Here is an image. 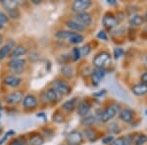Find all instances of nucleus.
<instances>
[{"label": "nucleus", "mask_w": 147, "mask_h": 145, "mask_svg": "<svg viewBox=\"0 0 147 145\" xmlns=\"http://www.w3.org/2000/svg\"><path fill=\"white\" fill-rule=\"evenodd\" d=\"M62 98V95L59 93L57 90L53 87H50L48 89H45L41 94H40V100L42 103H56Z\"/></svg>", "instance_id": "f257e3e1"}, {"label": "nucleus", "mask_w": 147, "mask_h": 145, "mask_svg": "<svg viewBox=\"0 0 147 145\" xmlns=\"http://www.w3.org/2000/svg\"><path fill=\"white\" fill-rule=\"evenodd\" d=\"M120 108H121L120 105L117 103L108 106L107 108H106L105 110L101 113V116H100L101 122L102 123H107L110 120H112V119L117 115V113L119 112Z\"/></svg>", "instance_id": "f03ea898"}, {"label": "nucleus", "mask_w": 147, "mask_h": 145, "mask_svg": "<svg viewBox=\"0 0 147 145\" xmlns=\"http://www.w3.org/2000/svg\"><path fill=\"white\" fill-rule=\"evenodd\" d=\"M111 62V55L106 51L98 53L93 59V65L96 69H104Z\"/></svg>", "instance_id": "7ed1b4c3"}, {"label": "nucleus", "mask_w": 147, "mask_h": 145, "mask_svg": "<svg viewBox=\"0 0 147 145\" xmlns=\"http://www.w3.org/2000/svg\"><path fill=\"white\" fill-rule=\"evenodd\" d=\"M52 85H53L52 87H53L55 90H57V91L62 95V96H63V95H68L71 92V90H72L70 84H69L67 82L63 80H54V82H52Z\"/></svg>", "instance_id": "20e7f679"}, {"label": "nucleus", "mask_w": 147, "mask_h": 145, "mask_svg": "<svg viewBox=\"0 0 147 145\" xmlns=\"http://www.w3.org/2000/svg\"><path fill=\"white\" fill-rule=\"evenodd\" d=\"M26 65V60L21 58H15L11 59L10 62L8 63V67L13 70V73L16 75H20L23 73L24 68Z\"/></svg>", "instance_id": "39448f33"}, {"label": "nucleus", "mask_w": 147, "mask_h": 145, "mask_svg": "<svg viewBox=\"0 0 147 145\" xmlns=\"http://www.w3.org/2000/svg\"><path fill=\"white\" fill-rule=\"evenodd\" d=\"M92 5V2L89 0H77L72 4V10L75 13H84Z\"/></svg>", "instance_id": "423d86ee"}, {"label": "nucleus", "mask_w": 147, "mask_h": 145, "mask_svg": "<svg viewBox=\"0 0 147 145\" xmlns=\"http://www.w3.org/2000/svg\"><path fill=\"white\" fill-rule=\"evenodd\" d=\"M82 140H84V137H82V132L78 130H73L69 132L66 136V141L68 142L69 145H80L82 143Z\"/></svg>", "instance_id": "0eeeda50"}, {"label": "nucleus", "mask_w": 147, "mask_h": 145, "mask_svg": "<svg viewBox=\"0 0 147 145\" xmlns=\"http://www.w3.org/2000/svg\"><path fill=\"white\" fill-rule=\"evenodd\" d=\"M38 106V100L32 94H28L23 99V107L27 110H32Z\"/></svg>", "instance_id": "6e6552de"}, {"label": "nucleus", "mask_w": 147, "mask_h": 145, "mask_svg": "<svg viewBox=\"0 0 147 145\" xmlns=\"http://www.w3.org/2000/svg\"><path fill=\"white\" fill-rule=\"evenodd\" d=\"M23 100V92L16 90L11 93L7 94L5 96V102L7 104H10V105H16V104L20 103Z\"/></svg>", "instance_id": "1a4fd4ad"}, {"label": "nucleus", "mask_w": 147, "mask_h": 145, "mask_svg": "<svg viewBox=\"0 0 147 145\" xmlns=\"http://www.w3.org/2000/svg\"><path fill=\"white\" fill-rule=\"evenodd\" d=\"M102 22H103V25L107 30H112L118 25V20L113 14L111 13H107L104 15L103 19H102Z\"/></svg>", "instance_id": "9d476101"}, {"label": "nucleus", "mask_w": 147, "mask_h": 145, "mask_svg": "<svg viewBox=\"0 0 147 145\" xmlns=\"http://www.w3.org/2000/svg\"><path fill=\"white\" fill-rule=\"evenodd\" d=\"M76 21L82 25L84 27L85 26H90L92 23V18L87 12H84V13H79L76 15Z\"/></svg>", "instance_id": "9b49d317"}, {"label": "nucleus", "mask_w": 147, "mask_h": 145, "mask_svg": "<svg viewBox=\"0 0 147 145\" xmlns=\"http://www.w3.org/2000/svg\"><path fill=\"white\" fill-rule=\"evenodd\" d=\"M4 84L7 85V86H11V87H17L21 84L22 82V78L17 77V76H7V77L4 78L3 80Z\"/></svg>", "instance_id": "f8f14e48"}, {"label": "nucleus", "mask_w": 147, "mask_h": 145, "mask_svg": "<svg viewBox=\"0 0 147 145\" xmlns=\"http://www.w3.org/2000/svg\"><path fill=\"white\" fill-rule=\"evenodd\" d=\"M90 109H91L90 103H88V102H86V101H82V102H80L79 104V106H78L77 113L79 116L84 118V117H86L87 114L90 111Z\"/></svg>", "instance_id": "ddd939ff"}, {"label": "nucleus", "mask_w": 147, "mask_h": 145, "mask_svg": "<svg viewBox=\"0 0 147 145\" xmlns=\"http://www.w3.org/2000/svg\"><path fill=\"white\" fill-rule=\"evenodd\" d=\"M105 70L104 69H95L91 73V80L95 85H98L102 80V78L105 76Z\"/></svg>", "instance_id": "4468645a"}, {"label": "nucleus", "mask_w": 147, "mask_h": 145, "mask_svg": "<svg viewBox=\"0 0 147 145\" xmlns=\"http://www.w3.org/2000/svg\"><path fill=\"white\" fill-rule=\"evenodd\" d=\"M28 52V48L24 45H18V46H15L13 48V50L10 53V57L12 59L15 58H20L21 56L26 55Z\"/></svg>", "instance_id": "2eb2a0df"}, {"label": "nucleus", "mask_w": 147, "mask_h": 145, "mask_svg": "<svg viewBox=\"0 0 147 145\" xmlns=\"http://www.w3.org/2000/svg\"><path fill=\"white\" fill-rule=\"evenodd\" d=\"M134 114L130 109H124V110L121 111L120 113V120L124 123H130L132 120H134Z\"/></svg>", "instance_id": "dca6fc26"}, {"label": "nucleus", "mask_w": 147, "mask_h": 145, "mask_svg": "<svg viewBox=\"0 0 147 145\" xmlns=\"http://www.w3.org/2000/svg\"><path fill=\"white\" fill-rule=\"evenodd\" d=\"M131 91L136 96H142V95L147 93V84H143V82H139V84H134L131 88Z\"/></svg>", "instance_id": "f3484780"}, {"label": "nucleus", "mask_w": 147, "mask_h": 145, "mask_svg": "<svg viewBox=\"0 0 147 145\" xmlns=\"http://www.w3.org/2000/svg\"><path fill=\"white\" fill-rule=\"evenodd\" d=\"M44 143V138L39 134H32L28 137V144L30 145H42Z\"/></svg>", "instance_id": "a211bd4d"}, {"label": "nucleus", "mask_w": 147, "mask_h": 145, "mask_svg": "<svg viewBox=\"0 0 147 145\" xmlns=\"http://www.w3.org/2000/svg\"><path fill=\"white\" fill-rule=\"evenodd\" d=\"M66 26L71 28L73 30H76V32H82L85 30V27H84L82 25H80V23H78L77 21L75 20H69L66 22Z\"/></svg>", "instance_id": "6ab92c4d"}, {"label": "nucleus", "mask_w": 147, "mask_h": 145, "mask_svg": "<svg viewBox=\"0 0 147 145\" xmlns=\"http://www.w3.org/2000/svg\"><path fill=\"white\" fill-rule=\"evenodd\" d=\"M78 103V99L77 98H72L70 100L66 101L65 103L62 105V109L66 112H72L74 109L76 108Z\"/></svg>", "instance_id": "aec40b11"}, {"label": "nucleus", "mask_w": 147, "mask_h": 145, "mask_svg": "<svg viewBox=\"0 0 147 145\" xmlns=\"http://www.w3.org/2000/svg\"><path fill=\"white\" fill-rule=\"evenodd\" d=\"M13 50V46L12 44H5L4 46H2L0 48V60H3L5 59L7 56L10 55V53Z\"/></svg>", "instance_id": "412c9836"}, {"label": "nucleus", "mask_w": 147, "mask_h": 145, "mask_svg": "<svg viewBox=\"0 0 147 145\" xmlns=\"http://www.w3.org/2000/svg\"><path fill=\"white\" fill-rule=\"evenodd\" d=\"M144 22V17L140 15H134L129 19V25L131 27H139Z\"/></svg>", "instance_id": "4be33fe9"}, {"label": "nucleus", "mask_w": 147, "mask_h": 145, "mask_svg": "<svg viewBox=\"0 0 147 145\" xmlns=\"http://www.w3.org/2000/svg\"><path fill=\"white\" fill-rule=\"evenodd\" d=\"M1 4L2 6L4 7V8L6 9L7 11H12V10H15V9L18 8V5H19V2L18 1H13V0H11V1H6V0H3V1H1Z\"/></svg>", "instance_id": "5701e85b"}, {"label": "nucleus", "mask_w": 147, "mask_h": 145, "mask_svg": "<svg viewBox=\"0 0 147 145\" xmlns=\"http://www.w3.org/2000/svg\"><path fill=\"white\" fill-rule=\"evenodd\" d=\"M84 134L85 135V137H86L88 140H90V141H94V140L97 139V134H96V132L94 129H92V128H85Z\"/></svg>", "instance_id": "b1692460"}, {"label": "nucleus", "mask_w": 147, "mask_h": 145, "mask_svg": "<svg viewBox=\"0 0 147 145\" xmlns=\"http://www.w3.org/2000/svg\"><path fill=\"white\" fill-rule=\"evenodd\" d=\"M84 40V36L80 34H77V32H74V34L71 35V37L69 38V42L72 44H79L80 42H82Z\"/></svg>", "instance_id": "393cba45"}, {"label": "nucleus", "mask_w": 147, "mask_h": 145, "mask_svg": "<svg viewBox=\"0 0 147 145\" xmlns=\"http://www.w3.org/2000/svg\"><path fill=\"white\" fill-rule=\"evenodd\" d=\"M95 117H93V116H86V117H84L82 119L80 123L84 127H90L95 123Z\"/></svg>", "instance_id": "a878e982"}, {"label": "nucleus", "mask_w": 147, "mask_h": 145, "mask_svg": "<svg viewBox=\"0 0 147 145\" xmlns=\"http://www.w3.org/2000/svg\"><path fill=\"white\" fill-rule=\"evenodd\" d=\"M74 34L73 32H68V30H60V32H56V37L60 39H67L69 40V38L71 37V35Z\"/></svg>", "instance_id": "bb28decb"}, {"label": "nucleus", "mask_w": 147, "mask_h": 145, "mask_svg": "<svg viewBox=\"0 0 147 145\" xmlns=\"http://www.w3.org/2000/svg\"><path fill=\"white\" fill-rule=\"evenodd\" d=\"M147 142V136L145 134H139L134 139V145H144Z\"/></svg>", "instance_id": "cd10ccee"}, {"label": "nucleus", "mask_w": 147, "mask_h": 145, "mask_svg": "<svg viewBox=\"0 0 147 145\" xmlns=\"http://www.w3.org/2000/svg\"><path fill=\"white\" fill-rule=\"evenodd\" d=\"M61 72L66 78H72L73 77V68L70 67V66H64V67L61 69Z\"/></svg>", "instance_id": "c85d7f7f"}, {"label": "nucleus", "mask_w": 147, "mask_h": 145, "mask_svg": "<svg viewBox=\"0 0 147 145\" xmlns=\"http://www.w3.org/2000/svg\"><path fill=\"white\" fill-rule=\"evenodd\" d=\"M80 55L82 56H87L89 53H90L91 47L89 44H85L82 47V48H80Z\"/></svg>", "instance_id": "c756f323"}, {"label": "nucleus", "mask_w": 147, "mask_h": 145, "mask_svg": "<svg viewBox=\"0 0 147 145\" xmlns=\"http://www.w3.org/2000/svg\"><path fill=\"white\" fill-rule=\"evenodd\" d=\"M72 57L74 59V61H78L79 59H80V48H78V47H75V48L73 49V52H72Z\"/></svg>", "instance_id": "7c9ffc66"}, {"label": "nucleus", "mask_w": 147, "mask_h": 145, "mask_svg": "<svg viewBox=\"0 0 147 145\" xmlns=\"http://www.w3.org/2000/svg\"><path fill=\"white\" fill-rule=\"evenodd\" d=\"M108 129L110 130L111 132H114V134H116V132H120V128H119V125H118L117 123H111L110 125H109Z\"/></svg>", "instance_id": "2f4dec72"}, {"label": "nucleus", "mask_w": 147, "mask_h": 145, "mask_svg": "<svg viewBox=\"0 0 147 145\" xmlns=\"http://www.w3.org/2000/svg\"><path fill=\"white\" fill-rule=\"evenodd\" d=\"M8 15L9 17L12 18V19H18L20 17V11H19V9H15V10H12V11H9L8 12Z\"/></svg>", "instance_id": "473e14b6"}, {"label": "nucleus", "mask_w": 147, "mask_h": 145, "mask_svg": "<svg viewBox=\"0 0 147 145\" xmlns=\"http://www.w3.org/2000/svg\"><path fill=\"white\" fill-rule=\"evenodd\" d=\"M124 49L122 48H115L114 49V57H115V59H119L121 56L124 55Z\"/></svg>", "instance_id": "72a5a7b5"}, {"label": "nucleus", "mask_w": 147, "mask_h": 145, "mask_svg": "<svg viewBox=\"0 0 147 145\" xmlns=\"http://www.w3.org/2000/svg\"><path fill=\"white\" fill-rule=\"evenodd\" d=\"M53 121L56 123H62L64 121V116L60 113V112H57L55 115L53 116Z\"/></svg>", "instance_id": "f704fd0d"}, {"label": "nucleus", "mask_w": 147, "mask_h": 145, "mask_svg": "<svg viewBox=\"0 0 147 145\" xmlns=\"http://www.w3.org/2000/svg\"><path fill=\"white\" fill-rule=\"evenodd\" d=\"M9 21V17L8 15H6L5 13H3V12L0 11V24H5Z\"/></svg>", "instance_id": "c9c22d12"}, {"label": "nucleus", "mask_w": 147, "mask_h": 145, "mask_svg": "<svg viewBox=\"0 0 147 145\" xmlns=\"http://www.w3.org/2000/svg\"><path fill=\"white\" fill-rule=\"evenodd\" d=\"M113 141H114V136H113V135H108V136L104 137V138L102 139L103 144H110V143H112Z\"/></svg>", "instance_id": "e433bc0d"}, {"label": "nucleus", "mask_w": 147, "mask_h": 145, "mask_svg": "<svg viewBox=\"0 0 147 145\" xmlns=\"http://www.w3.org/2000/svg\"><path fill=\"white\" fill-rule=\"evenodd\" d=\"M97 37H98L99 39L105 40V41H107V39H108L107 34H106V32H104V30H100V32H98V34H97Z\"/></svg>", "instance_id": "4c0bfd02"}, {"label": "nucleus", "mask_w": 147, "mask_h": 145, "mask_svg": "<svg viewBox=\"0 0 147 145\" xmlns=\"http://www.w3.org/2000/svg\"><path fill=\"white\" fill-rule=\"evenodd\" d=\"M111 145H124V137H118L117 139H114Z\"/></svg>", "instance_id": "58836bf2"}, {"label": "nucleus", "mask_w": 147, "mask_h": 145, "mask_svg": "<svg viewBox=\"0 0 147 145\" xmlns=\"http://www.w3.org/2000/svg\"><path fill=\"white\" fill-rule=\"evenodd\" d=\"M10 145H27V143L21 139H14L11 141Z\"/></svg>", "instance_id": "ea45409f"}, {"label": "nucleus", "mask_w": 147, "mask_h": 145, "mask_svg": "<svg viewBox=\"0 0 147 145\" xmlns=\"http://www.w3.org/2000/svg\"><path fill=\"white\" fill-rule=\"evenodd\" d=\"M132 143V139L130 135H127V136L124 137V145H131Z\"/></svg>", "instance_id": "a19ab883"}, {"label": "nucleus", "mask_w": 147, "mask_h": 145, "mask_svg": "<svg viewBox=\"0 0 147 145\" xmlns=\"http://www.w3.org/2000/svg\"><path fill=\"white\" fill-rule=\"evenodd\" d=\"M12 132H6V134H5V135H4V137H3V138H2L1 140H0V145H2V144L4 143V142H5V140H6L7 138H8V137H9V135H11L10 134H12Z\"/></svg>", "instance_id": "79ce46f5"}, {"label": "nucleus", "mask_w": 147, "mask_h": 145, "mask_svg": "<svg viewBox=\"0 0 147 145\" xmlns=\"http://www.w3.org/2000/svg\"><path fill=\"white\" fill-rule=\"evenodd\" d=\"M140 78H141V82H143V84H147V72L142 74Z\"/></svg>", "instance_id": "37998d69"}, {"label": "nucleus", "mask_w": 147, "mask_h": 145, "mask_svg": "<svg viewBox=\"0 0 147 145\" xmlns=\"http://www.w3.org/2000/svg\"><path fill=\"white\" fill-rule=\"evenodd\" d=\"M116 3H117V2H116L115 0H108V4H113L114 5V4H116Z\"/></svg>", "instance_id": "c03bdc74"}, {"label": "nucleus", "mask_w": 147, "mask_h": 145, "mask_svg": "<svg viewBox=\"0 0 147 145\" xmlns=\"http://www.w3.org/2000/svg\"><path fill=\"white\" fill-rule=\"evenodd\" d=\"M32 3H34V4H40V3H41V2H40V1H38V0H32Z\"/></svg>", "instance_id": "a18cd8bd"}, {"label": "nucleus", "mask_w": 147, "mask_h": 145, "mask_svg": "<svg viewBox=\"0 0 147 145\" xmlns=\"http://www.w3.org/2000/svg\"><path fill=\"white\" fill-rule=\"evenodd\" d=\"M2 41H3V36H2V35L0 34V44L2 43Z\"/></svg>", "instance_id": "49530a36"}, {"label": "nucleus", "mask_w": 147, "mask_h": 145, "mask_svg": "<svg viewBox=\"0 0 147 145\" xmlns=\"http://www.w3.org/2000/svg\"><path fill=\"white\" fill-rule=\"evenodd\" d=\"M3 27H4V25H2V24H0V30H1L2 28H3Z\"/></svg>", "instance_id": "de8ad7c7"}, {"label": "nucleus", "mask_w": 147, "mask_h": 145, "mask_svg": "<svg viewBox=\"0 0 147 145\" xmlns=\"http://www.w3.org/2000/svg\"><path fill=\"white\" fill-rule=\"evenodd\" d=\"M144 19L147 21V11H146V13H145V16H144Z\"/></svg>", "instance_id": "09e8293b"}, {"label": "nucleus", "mask_w": 147, "mask_h": 145, "mask_svg": "<svg viewBox=\"0 0 147 145\" xmlns=\"http://www.w3.org/2000/svg\"><path fill=\"white\" fill-rule=\"evenodd\" d=\"M145 67L147 68V59H146V61H145Z\"/></svg>", "instance_id": "8fccbe9b"}, {"label": "nucleus", "mask_w": 147, "mask_h": 145, "mask_svg": "<svg viewBox=\"0 0 147 145\" xmlns=\"http://www.w3.org/2000/svg\"><path fill=\"white\" fill-rule=\"evenodd\" d=\"M2 109V106H1V102H0V110Z\"/></svg>", "instance_id": "3c124183"}, {"label": "nucleus", "mask_w": 147, "mask_h": 145, "mask_svg": "<svg viewBox=\"0 0 147 145\" xmlns=\"http://www.w3.org/2000/svg\"><path fill=\"white\" fill-rule=\"evenodd\" d=\"M145 114H146V115H147V110H146V112H145Z\"/></svg>", "instance_id": "603ef678"}, {"label": "nucleus", "mask_w": 147, "mask_h": 145, "mask_svg": "<svg viewBox=\"0 0 147 145\" xmlns=\"http://www.w3.org/2000/svg\"><path fill=\"white\" fill-rule=\"evenodd\" d=\"M61 145H63V144H61Z\"/></svg>", "instance_id": "864d4df0"}]
</instances>
